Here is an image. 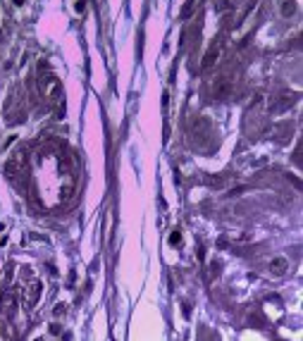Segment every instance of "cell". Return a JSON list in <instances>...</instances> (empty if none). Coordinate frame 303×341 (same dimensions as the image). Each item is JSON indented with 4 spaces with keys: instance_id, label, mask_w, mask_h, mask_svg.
<instances>
[{
    "instance_id": "cell-14",
    "label": "cell",
    "mask_w": 303,
    "mask_h": 341,
    "mask_svg": "<svg viewBox=\"0 0 303 341\" xmlns=\"http://www.w3.org/2000/svg\"><path fill=\"white\" fill-rule=\"evenodd\" d=\"M12 5H15V7H22V5H24V0H12Z\"/></svg>"
},
{
    "instance_id": "cell-2",
    "label": "cell",
    "mask_w": 303,
    "mask_h": 341,
    "mask_svg": "<svg viewBox=\"0 0 303 341\" xmlns=\"http://www.w3.org/2000/svg\"><path fill=\"white\" fill-rule=\"evenodd\" d=\"M232 89H234V79H229V74H220L213 79L210 84V100H224L232 95Z\"/></svg>"
},
{
    "instance_id": "cell-12",
    "label": "cell",
    "mask_w": 303,
    "mask_h": 341,
    "mask_svg": "<svg viewBox=\"0 0 303 341\" xmlns=\"http://www.w3.org/2000/svg\"><path fill=\"white\" fill-rule=\"evenodd\" d=\"M84 7H86V0H77V5H74V10H77L79 15H84Z\"/></svg>"
},
{
    "instance_id": "cell-9",
    "label": "cell",
    "mask_w": 303,
    "mask_h": 341,
    "mask_svg": "<svg viewBox=\"0 0 303 341\" xmlns=\"http://www.w3.org/2000/svg\"><path fill=\"white\" fill-rule=\"evenodd\" d=\"M296 12H299V7L294 0H282V17H294Z\"/></svg>"
},
{
    "instance_id": "cell-10",
    "label": "cell",
    "mask_w": 303,
    "mask_h": 341,
    "mask_svg": "<svg viewBox=\"0 0 303 341\" xmlns=\"http://www.w3.org/2000/svg\"><path fill=\"white\" fill-rule=\"evenodd\" d=\"M196 5H198V0H189V2H186V7L182 10V17H189V15H191V10H194Z\"/></svg>"
},
{
    "instance_id": "cell-1",
    "label": "cell",
    "mask_w": 303,
    "mask_h": 341,
    "mask_svg": "<svg viewBox=\"0 0 303 341\" xmlns=\"http://www.w3.org/2000/svg\"><path fill=\"white\" fill-rule=\"evenodd\" d=\"M36 84H39V91H41V95L48 103H53V105L62 103V98H65L62 84H60L58 74L48 67V62H39V79H36Z\"/></svg>"
},
{
    "instance_id": "cell-7",
    "label": "cell",
    "mask_w": 303,
    "mask_h": 341,
    "mask_svg": "<svg viewBox=\"0 0 303 341\" xmlns=\"http://www.w3.org/2000/svg\"><path fill=\"white\" fill-rule=\"evenodd\" d=\"M270 270L275 274H284L289 270V260H286V258H272V260H270Z\"/></svg>"
},
{
    "instance_id": "cell-8",
    "label": "cell",
    "mask_w": 303,
    "mask_h": 341,
    "mask_svg": "<svg viewBox=\"0 0 303 341\" xmlns=\"http://www.w3.org/2000/svg\"><path fill=\"white\" fill-rule=\"evenodd\" d=\"M280 100L272 105L275 110H284V108H289V105H294V100H296V95L294 93H282V95H277Z\"/></svg>"
},
{
    "instance_id": "cell-5",
    "label": "cell",
    "mask_w": 303,
    "mask_h": 341,
    "mask_svg": "<svg viewBox=\"0 0 303 341\" xmlns=\"http://www.w3.org/2000/svg\"><path fill=\"white\" fill-rule=\"evenodd\" d=\"M15 305H17V296L15 294L7 291V294L0 298V310H2L5 315H12V313H15Z\"/></svg>"
},
{
    "instance_id": "cell-4",
    "label": "cell",
    "mask_w": 303,
    "mask_h": 341,
    "mask_svg": "<svg viewBox=\"0 0 303 341\" xmlns=\"http://www.w3.org/2000/svg\"><path fill=\"white\" fill-rule=\"evenodd\" d=\"M24 165H26V158H24V151H17L12 158L5 162V174L10 177V179H15L17 174H22Z\"/></svg>"
},
{
    "instance_id": "cell-6",
    "label": "cell",
    "mask_w": 303,
    "mask_h": 341,
    "mask_svg": "<svg viewBox=\"0 0 303 341\" xmlns=\"http://www.w3.org/2000/svg\"><path fill=\"white\" fill-rule=\"evenodd\" d=\"M39 294H41V282H31V284L26 286V303L34 305L36 298H39Z\"/></svg>"
},
{
    "instance_id": "cell-3",
    "label": "cell",
    "mask_w": 303,
    "mask_h": 341,
    "mask_svg": "<svg viewBox=\"0 0 303 341\" xmlns=\"http://www.w3.org/2000/svg\"><path fill=\"white\" fill-rule=\"evenodd\" d=\"M222 53H224V38H217V41H213V46L205 50V55L201 60V69L210 72L213 67H217L220 60H222Z\"/></svg>"
},
{
    "instance_id": "cell-11",
    "label": "cell",
    "mask_w": 303,
    "mask_h": 341,
    "mask_svg": "<svg viewBox=\"0 0 303 341\" xmlns=\"http://www.w3.org/2000/svg\"><path fill=\"white\" fill-rule=\"evenodd\" d=\"M227 7H229V0H217V5H215L217 12H224Z\"/></svg>"
},
{
    "instance_id": "cell-13",
    "label": "cell",
    "mask_w": 303,
    "mask_h": 341,
    "mask_svg": "<svg viewBox=\"0 0 303 341\" xmlns=\"http://www.w3.org/2000/svg\"><path fill=\"white\" fill-rule=\"evenodd\" d=\"M179 241H182V236H179V234L174 231L172 236H170V244H179Z\"/></svg>"
}]
</instances>
